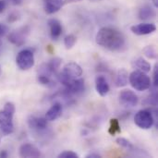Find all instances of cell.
Masks as SVG:
<instances>
[{"mask_svg":"<svg viewBox=\"0 0 158 158\" xmlns=\"http://www.w3.org/2000/svg\"><path fill=\"white\" fill-rule=\"evenodd\" d=\"M96 44L109 51H119L125 45V37L118 30L111 27L101 28L96 36Z\"/></svg>","mask_w":158,"mask_h":158,"instance_id":"6da1fadb","label":"cell"},{"mask_svg":"<svg viewBox=\"0 0 158 158\" xmlns=\"http://www.w3.org/2000/svg\"><path fill=\"white\" fill-rule=\"evenodd\" d=\"M16 108L13 103L5 104L3 110H0V131L4 135H10L14 131L13 118Z\"/></svg>","mask_w":158,"mask_h":158,"instance_id":"7a4b0ae2","label":"cell"},{"mask_svg":"<svg viewBox=\"0 0 158 158\" xmlns=\"http://www.w3.org/2000/svg\"><path fill=\"white\" fill-rule=\"evenodd\" d=\"M81 75H82L81 67L78 63L71 61V62L67 63L63 67L61 72L57 75V79L60 83H62L63 85H66L71 80L78 79Z\"/></svg>","mask_w":158,"mask_h":158,"instance_id":"3957f363","label":"cell"},{"mask_svg":"<svg viewBox=\"0 0 158 158\" xmlns=\"http://www.w3.org/2000/svg\"><path fill=\"white\" fill-rule=\"evenodd\" d=\"M129 81L133 89L139 92H143L150 89L152 83L150 77L141 70H134L129 75Z\"/></svg>","mask_w":158,"mask_h":158,"instance_id":"277c9868","label":"cell"},{"mask_svg":"<svg viewBox=\"0 0 158 158\" xmlns=\"http://www.w3.org/2000/svg\"><path fill=\"white\" fill-rule=\"evenodd\" d=\"M34 55L30 49L21 50L16 56V64L21 70H29L34 66Z\"/></svg>","mask_w":158,"mask_h":158,"instance_id":"5b68a950","label":"cell"},{"mask_svg":"<svg viewBox=\"0 0 158 158\" xmlns=\"http://www.w3.org/2000/svg\"><path fill=\"white\" fill-rule=\"evenodd\" d=\"M134 123L143 130H149L153 127L155 123V118L153 114L149 110H140L135 114Z\"/></svg>","mask_w":158,"mask_h":158,"instance_id":"8992f818","label":"cell"},{"mask_svg":"<svg viewBox=\"0 0 158 158\" xmlns=\"http://www.w3.org/2000/svg\"><path fill=\"white\" fill-rule=\"evenodd\" d=\"M29 33L30 28L28 26H24L9 32V34L7 35V39L12 44L16 46H22L25 44L26 38L29 35Z\"/></svg>","mask_w":158,"mask_h":158,"instance_id":"52a82bcc","label":"cell"},{"mask_svg":"<svg viewBox=\"0 0 158 158\" xmlns=\"http://www.w3.org/2000/svg\"><path fill=\"white\" fill-rule=\"evenodd\" d=\"M118 101L122 106L129 108L136 106L138 105L139 98L133 91L130 89H125L120 92L118 95Z\"/></svg>","mask_w":158,"mask_h":158,"instance_id":"ba28073f","label":"cell"},{"mask_svg":"<svg viewBox=\"0 0 158 158\" xmlns=\"http://www.w3.org/2000/svg\"><path fill=\"white\" fill-rule=\"evenodd\" d=\"M64 86L65 90L63 92V94L67 97L72 96L75 94H79L84 91V81L80 77L78 79L71 80Z\"/></svg>","mask_w":158,"mask_h":158,"instance_id":"9c48e42d","label":"cell"},{"mask_svg":"<svg viewBox=\"0 0 158 158\" xmlns=\"http://www.w3.org/2000/svg\"><path fill=\"white\" fill-rule=\"evenodd\" d=\"M19 156L20 157L26 158H38L42 156V154L40 150L33 144L31 143H23L19 147Z\"/></svg>","mask_w":158,"mask_h":158,"instance_id":"30bf717a","label":"cell"},{"mask_svg":"<svg viewBox=\"0 0 158 158\" xmlns=\"http://www.w3.org/2000/svg\"><path fill=\"white\" fill-rule=\"evenodd\" d=\"M131 31L136 35H148L156 31V26L154 23H140L131 26Z\"/></svg>","mask_w":158,"mask_h":158,"instance_id":"8fae6325","label":"cell"},{"mask_svg":"<svg viewBox=\"0 0 158 158\" xmlns=\"http://www.w3.org/2000/svg\"><path fill=\"white\" fill-rule=\"evenodd\" d=\"M28 126L31 130H33L37 132L43 131L47 128V119L45 118L31 116L28 118Z\"/></svg>","mask_w":158,"mask_h":158,"instance_id":"7c38bea8","label":"cell"},{"mask_svg":"<svg viewBox=\"0 0 158 158\" xmlns=\"http://www.w3.org/2000/svg\"><path fill=\"white\" fill-rule=\"evenodd\" d=\"M95 89L101 96H106L110 91V86L105 76L99 75L95 78Z\"/></svg>","mask_w":158,"mask_h":158,"instance_id":"4fadbf2b","label":"cell"},{"mask_svg":"<svg viewBox=\"0 0 158 158\" xmlns=\"http://www.w3.org/2000/svg\"><path fill=\"white\" fill-rule=\"evenodd\" d=\"M50 28V35L53 40H57L62 34V25L56 19H50L47 22Z\"/></svg>","mask_w":158,"mask_h":158,"instance_id":"5bb4252c","label":"cell"},{"mask_svg":"<svg viewBox=\"0 0 158 158\" xmlns=\"http://www.w3.org/2000/svg\"><path fill=\"white\" fill-rule=\"evenodd\" d=\"M62 105L58 102L54 103V105L47 110L45 113V118L47 121H54L56 120L62 114Z\"/></svg>","mask_w":158,"mask_h":158,"instance_id":"9a60e30c","label":"cell"},{"mask_svg":"<svg viewBox=\"0 0 158 158\" xmlns=\"http://www.w3.org/2000/svg\"><path fill=\"white\" fill-rule=\"evenodd\" d=\"M63 3L64 0H44V11L47 14H54L64 6Z\"/></svg>","mask_w":158,"mask_h":158,"instance_id":"2e32d148","label":"cell"},{"mask_svg":"<svg viewBox=\"0 0 158 158\" xmlns=\"http://www.w3.org/2000/svg\"><path fill=\"white\" fill-rule=\"evenodd\" d=\"M131 65L137 70H141V71L145 72V73H148L151 70V64L143 57H139V58L135 59L131 63Z\"/></svg>","mask_w":158,"mask_h":158,"instance_id":"e0dca14e","label":"cell"},{"mask_svg":"<svg viewBox=\"0 0 158 158\" xmlns=\"http://www.w3.org/2000/svg\"><path fill=\"white\" fill-rule=\"evenodd\" d=\"M129 81V73L125 69H118L116 77V86L117 87H124L128 84Z\"/></svg>","mask_w":158,"mask_h":158,"instance_id":"ac0fdd59","label":"cell"},{"mask_svg":"<svg viewBox=\"0 0 158 158\" xmlns=\"http://www.w3.org/2000/svg\"><path fill=\"white\" fill-rule=\"evenodd\" d=\"M156 13L153 7H151L150 6H144L139 11V18L143 20H146L156 17Z\"/></svg>","mask_w":158,"mask_h":158,"instance_id":"d6986e66","label":"cell"},{"mask_svg":"<svg viewBox=\"0 0 158 158\" xmlns=\"http://www.w3.org/2000/svg\"><path fill=\"white\" fill-rule=\"evenodd\" d=\"M121 130H120V125H119V121L117 118H111L110 119V125H109V129H108V133L112 136L116 135L117 133H120Z\"/></svg>","mask_w":158,"mask_h":158,"instance_id":"ffe728a7","label":"cell"},{"mask_svg":"<svg viewBox=\"0 0 158 158\" xmlns=\"http://www.w3.org/2000/svg\"><path fill=\"white\" fill-rule=\"evenodd\" d=\"M61 61H62L61 58H59V57H54L51 60H49L46 64H47L48 68L50 69V70L55 74L56 72V70L59 69V67L61 65Z\"/></svg>","mask_w":158,"mask_h":158,"instance_id":"44dd1931","label":"cell"},{"mask_svg":"<svg viewBox=\"0 0 158 158\" xmlns=\"http://www.w3.org/2000/svg\"><path fill=\"white\" fill-rule=\"evenodd\" d=\"M144 56L150 59H156L157 57V53H156V48L153 46V45H147L143 48V50Z\"/></svg>","mask_w":158,"mask_h":158,"instance_id":"7402d4cb","label":"cell"},{"mask_svg":"<svg viewBox=\"0 0 158 158\" xmlns=\"http://www.w3.org/2000/svg\"><path fill=\"white\" fill-rule=\"evenodd\" d=\"M77 42V38L73 34H69L64 39V44L67 49H71Z\"/></svg>","mask_w":158,"mask_h":158,"instance_id":"603a6c76","label":"cell"},{"mask_svg":"<svg viewBox=\"0 0 158 158\" xmlns=\"http://www.w3.org/2000/svg\"><path fill=\"white\" fill-rule=\"evenodd\" d=\"M37 81L40 84L42 85H44V86H48V87H51L53 86L54 82L52 81L51 80V77H48V76H45V75H41V74H38L37 76Z\"/></svg>","mask_w":158,"mask_h":158,"instance_id":"cb8c5ba5","label":"cell"},{"mask_svg":"<svg viewBox=\"0 0 158 158\" xmlns=\"http://www.w3.org/2000/svg\"><path fill=\"white\" fill-rule=\"evenodd\" d=\"M116 143H117V144H118V145L121 146L122 148H125V149H128V150H131V149L133 148L132 143H131L129 140H127V139H125V138H122V137L118 138V139L116 140Z\"/></svg>","mask_w":158,"mask_h":158,"instance_id":"d4e9b609","label":"cell"},{"mask_svg":"<svg viewBox=\"0 0 158 158\" xmlns=\"http://www.w3.org/2000/svg\"><path fill=\"white\" fill-rule=\"evenodd\" d=\"M58 158H79V155L74 153V152H71V151H65V152H62L58 155Z\"/></svg>","mask_w":158,"mask_h":158,"instance_id":"484cf974","label":"cell"},{"mask_svg":"<svg viewBox=\"0 0 158 158\" xmlns=\"http://www.w3.org/2000/svg\"><path fill=\"white\" fill-rule=\"evenodd\" d=\"M158 85V65H155V69H154V86L156 88Z\"/></svg>","mask_w":158,"mask_h":158,"instance_id":"4316f807","label":"cell"},{"mask_svg":"<svg viewBox=\"0 0 158 158\" xmlns=\"http://www.w3.org/2000/svg\"><path fill=\"white\" fill-rule=\"evenodd\" d=\"M19 19V17L18 13H16V12H12V13H10V14L8 15L7 21H8V22H15V21H16V20H18Z\"/></svg>","mask_w":158,"mask_h":158,"instance_id":"83f0119b","label":"cell"},{"mask_svg":"<svg viewBox=\"0 0 158 158\" xmlns=\"http://www.w3.org/2000/svg\"><path fill=\"white\" fill-rule=\"evenodd\" d=\"M8 32V27L5 24L0 23V38L5 36Z\"/></svg>","mask_w":158,"mask_h":158,"instance_id":"f1b7e54d","label":"cell"},{"mask_svg":"<svg viewBox=\"0 0 158 158\" xmlns=\"http://www.w3.org/2000/svg\"><path fill=\"white\" fill-rule=\"evenodd\" d=\"M6 5H7L6 0H0V14L5 11V9L6 8Z\"/></svg>","mask_w":158,"mask_h":158,"instance_id":"f546056e","label":"cell"},{"mask_svg":"<svg viewBox=\"0 0 158 158\" xmlns=\"http://www.w3.org/2000/svg\"><path fill=\"white\" fill-rule=\"evenodd\" d=\"M102 156L99 155V154H96V153H90L89 155L86 156V158H101Z\"/></svg>","mask_w":158,"mask_h":158,"instance_id":"4dcf8cb0","label":"cell"},{"mask_svg":"<svg viewBox=\"0 0 158 158\" xmlns=\"http://www.w3.org/2000/svg\"><path fill=\"white\" fill-rule=\"evenodd\" d=\"M7 2H10L12 5H14V6H19V5H20L21 4V2H22V0H6Z\"/></svg>","mask_w":158,"mask_h":158,"instance_id":"1f68e13d","label":"cell"},{"mask_svg":"<svg viewBox=\"0 0 158 158\" xmlns=\"http://www.w3.org/2000/svg\"><path fill=\"white\" fill-rule=\"evenodd\" d=\"M7 156H8V154H7V152L6 150H1L0 151V157L6 158Z\"/></svg>","mask_w":158,"mask_h":158,"instance_id":"d6a6232c","label":"cell"},{"mask_svg":"<svg viewBox=\"0 0 158 158\" xmlns=\"http://www.w3.org/2000/svg\"><path fill=\"white\" fill-rule=\"evenodd\" d=\"M81 0H64V3L63 5H67V4H69V3H73V2H80Z\"/></svg>","mask_w":158,"mask_h":158,"instance_id":"836d02e7","label":"cell"},{"mask_svg":"<svg viewBox=\"0 0 158 158\" xmlns=\"http://www.w3.org/2000/svg\"><path fill=\"white\" fill-rule=\"evenodd\" d=\"M153 3L156 7H158V0H153Z\"/></svg>","mask_w":158,"mask_h":158,"instance_id":"e575fe53","label":"cell"},{"mask_svg":"<svg viewBox=\"0 0 158 158\" xmlns=\"http://www.w3.org/2000/svg\"><path fill=\"white\" fill-rule=\"evenodd\" d=\"M2 41H1V38H0V53H1V48H2Z\"/></svg>","mask_w":158,"mask_h":158,"instance_id":"d590c367","label":"cell"},{"mask_svg":"<svg viewBox=\"0 0 158 158\" xmlns=\"http://www.w3.org/2000/svg\"><path fill=\"white\" fill-rule=\"evenodd\" d=\"M1 73H2V67H1V65H0V75H1Z\"/></svg>","mask_w":158,"mask_h":158,"instance_id":"8d00e7d4","label":"cell"},{"mask_svg":"<svg viewBox=\"0 0 158 158\" xmlns=\"http://www.w3.org/2000/svg\"><path fill=\"white\" fill-rule=\"evenodd\" d=\"M0 143H1V134H0Z\"/></svg>","mask_w":158,"mask_h":158,"instance_id":"74e56055","label":"cell"}]
</instances>
